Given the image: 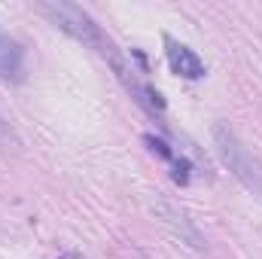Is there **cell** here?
I'll return each instance as SVG.
<instances>
[{
  "instance_id": "cell-1",
  "label": "cell",
  "mask_w": 262,
  "mask_h": 259,
  "mask_svg": "<svg viewBox=\"0 0 262 259\" xmlns=\"http://www.w3.org/2000/svg\"><path fill=\"white\" fill-rule=\"evenodd\" d=\"M37 9H40V12H43L55 28H61V31L70 34L73 40H79V43L92 46L104 61H110V67L116 70V76L128 70V61L119 55L116 43L101 31V25H98V21H95L82 6H76V3H64V0H52V3H40Z\"/></svg>"
},
{
  "instance_id": "cell-4",
  "label": "cell",
  "mask_w": 262,
  "mask_h": 259,
  "mask_svg": "<svg viewBox=\"0 0 262 259\" xmlns=\"http://www.w3.org/2000/svg\"><path fill=\"white\" fill-rule=\"evenodd\" d=\"M25 76H28V67H25L21 43H15L12 37L0 34V79L18 85V82H25Z\"/></svg>"
},
{
  "instance_id": "cell-3",
  "label": "cell",
  "mask_w": 262,
  "mask_h": 259,
  "mask_svg": "<svg viewBox=\"0 0 262 259\" xmlns=\"http://www.w3.org/2000/svg\"><path fill=\"white\" fill-rule=\"evenodd\" d=\"M165 55H168V64L174 73H180V76H186V79H201L207 70H204V61L198 58L195 52L189 49V46H183V43H177L174 37H165Z\"/></svg>"
},
{
  "instance_id": "cell-9",
  "label": "cell",
  "mask_w": 262,
  "mask_h": 259,
  "mask_svg": "<svg viewBox=\"0 0 262 259\" xmlns=\"http://www.w3.org/2000/svg\"><path fill=\"white\" fill-rule=\"evenodd\" d=\"M61 259H73V256H61Z\"/></svg>"
},
{
  "instance_id": "cell-6",
  "label": "cell",
  "mask_w": 262,
  "mask_h": 259,
  "mask_svg": "<svg viewBox=\"0 0 262 259\" xmlns=\"http://www.w3.org/2000/svg\"><path fill=\"white\" fill-rule=\"evenodd\" d=\"M15 149H18V137L9 128V122L0 116V153H15Z\"/></svg>"
},
{
  "instance_id": "cell-5",
  "label": "cell",
  "mask_w": 262,
  "mask_h": 259,
  "mask_svg": "<svg viewBox=\"0 0 262 259\" xmlns=\"http://www.w3.org/2000/svg\"><path fill=\"white\" fill-rule=\"evenodd\" d=\"M159 210H162V217H165V223L189 244V247H195V250H201L204 247V238H201V232H198L195 226L189 223V217L183 213V210H177V207H171V204H165V201H159Z\"/></svg>"
},
{
  "instance_id": "cell-8",
  "label": "cell",
  "mask_w": 262,
  "mask_h": 259,
  "mask_svg": "<svg viewBox=\"0 0 262 259\" xmlns=\"http://www.w3.org/2000/svg\"><path fill=\"white\" fill-rule=\"evenodd\" d=\"M171 165H174V180L186 186V183H189V162H186L183 156H177V159H174Z\"/></svg>"
},
{
  "instance_id": "cell-2",
  "label": "cell",
  "mask_w": 262,
  "mask_h": 259,
  "mask_svg": "<svg viewBox=\"0 0 262 259\" xmlns=\"http://www.w3.org/2000/svg\"><path fill=\"white\" fill-rule=\"evenodd\" d=\"M213 143H216V153L226 162V168L235 174V180L247 192H253L256 198H262V159L259 156H253L238 140V134L229 128V125H223V122L213 125Z\"/></svg>"
},
{
  "instance_id": "cell-7",
  "label": "cell",
  "mask_w": 262,
  "mask_h": 259,
  "mask_svg": "<svg viewBox=\"0 0 262 259\" xmlns=\"http://www.w3.org/2000/svg\"><path fill=\"white\" fill-rule=\"evenodd\" d=\"M143 140H146V143H149V146H152V153H159V156H162V159H168V162H174V159H177V153H174V149H171V146H168V143H165V140H159V137H156V134H146V137H143Z\"/></svg>"
}]
</instances>
